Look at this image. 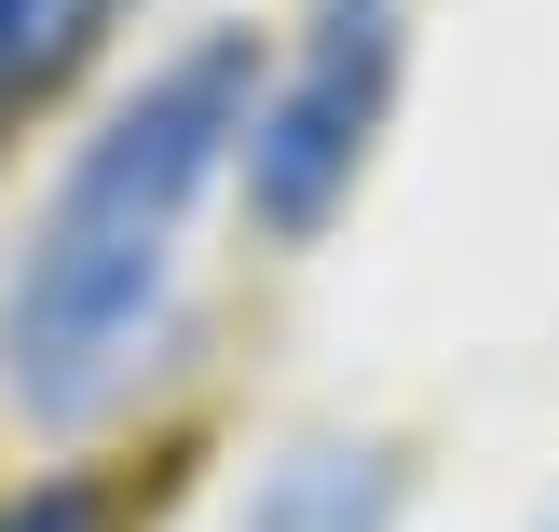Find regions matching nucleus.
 <instances>
[{
  "label": "nucleus",
  "instance_id": "4",
  "mask_svg": "<svg viewBox=\"0 0 559 532\" xmlns=\"http://www.w3.org/2000/svg\"><path fill=\"white\" fill-rule=\"evenodd\" d=\"M82 42H96V0H0V123L27 96H55Z\"/></svg>",
  "mask_w": 559,
  "mask_h": 532
},
{
  "label": "nucleus",
  "instance_id": "5",
  "mask_svg": "<svg viewBox=\"0 0 559 532\" xmlns=\"http://www.w3.org/2000/svg\"><path fill=\"white\" fill-rule=\"evenodd\" d=\"M0 532H123V506H109V478H27Z\"/></svg>",
  "mask_w": 559,
  "mask_h": 532
},
{
  "label": "nucleus",
  "instance_id": "2",
  "mask_svg": "<svg viewBox=\"0 0 559 532\" xmlns=\"http://www.w3.org/2000/svg\"><path fill=\"white\" fill-rule=\"evenodd\" d=\"M396 55H409L396 0H314L300 69L273 82L260 123H246V205H260V233H287V246L328 233V205L355 191L382 109H396Z\"/></svg>",
  "mask_w": 559,
  "mask_h": 532
},
{
  "label": "nucleus",
  "instance_id": "1",
  "mask_svg": "<svg viewBox=\"0 0 559 532\" xmlns=\"http://www.w3.org/2000/svg\"><path fill=\"white\" fill-rule=\"evenodd\" d=\"M246 123H260V55L191 42L82 137V164L27 218V260L0 287V382L41 424H82L123 382L136 328H151L164 273H178V233H191V205H205V178L233 164Z\"/></svg>",
  "mask_w": 559,
  "mask_h": 532
},
{
  "label": "nucleus",
  "instance_id": "3",
  "mask_svg": "<svg viewBox=\"0 0 559 532\" xmlns=\"http://www.w3.org/2000/svg\"><path fill=\"white\" fill-rule=\"evenodd\" d=\"M246 532H396V451H287L246 492Z\"/></svg>",
  "mask_w": 559,
  "mask_h": 532
}]
</instances>
